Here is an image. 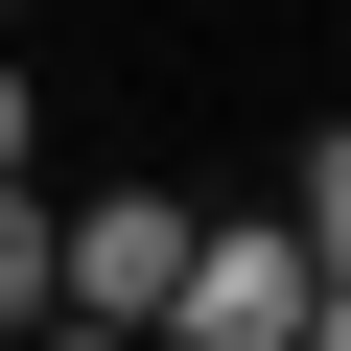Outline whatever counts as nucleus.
Returning a JSON list of instances; mask_svg holds the SVG:
<instances>
[{
  "label": "nucleus",
  "mask_w": 351,
  "mask_h": 351,
  "mask_svg": "<svg viewBox=\"0 0 351 351\" xmlns=\"http://www.w3.org/2000/svg\"><path fill=\"white\" fill-rule=\"evenodd\" d=\"M281 328H304V234L281 211H188V281H164L141 351H281Z\"/></svg>",
  "instance_id": "obj_1"
},
{
  "label": "nucleus",
  "mask_w": 351,
  "mask_h": 351,
  "mask_svg": "<svg viewBox=\"0 0 351 351\" xmlns=\"http://www.w3.org/2000/svg\"><path fill=\"white\" fill-rule=\"evenodd\" d=\"M47 304V164H0V328Z\"/></svg>",
  "instance_id": "obj_2"
},
{
  "label": "nucleus",
  "mask_w": 351,
  "mask_h": 351,
  "mask_svg": "<svg viewBox=\"0 0 351 351\" xmlns=\"http://www.w3.org/2000/svg\"><path fill=\"white\" fill-rule=\"evenodd\" d=\"M281 234H304V258H351V117L304 141V188H281Z\"/></svg>",
  "instance_id": "obj_3"
},
{
  "label": "nucleus",
  "mask_w": 351,
  "mask_h": 351,
  "mask_svg": "<svg viewBox=\"0 0 351 351\" xmlns=\"http://www.w3.org/2000/svg\"><path fill=\"white\" fill-rule=\"evenodd\" d=\"M281 351H351V258H304V328H281Z\"/></svg>",
  "instance_id": "obj_4"
},
{
  "label": "nucleus",
  "mask_w": 351,
  "mask_h": 351,
  "mask_svg": "<svg viewBox=\"0 0 351 351\" xmlns=\"http://www.w3.org/2000/svg\"><path fill=\"white\" fill-rule=\"evenodd\" d=\"M0 164H47V94H24V47H0Z\"/></svg>",
  "instance_id": "obj_5"
},
{
  "label": "nucleus",
  "mask_w": 351,
  "mask_h": 351,
  "mask_svg": "<svg viewBox=\"0 0 351 351\" xmlns=\"http://www.w3.org/2000/svg\"><path fill=\"white\" fill-rule=\"evenodd\" d=\"M24 351H141V328H94V304H24Z\"/></svg>",
  "instance_id": "obj_6"
}]
</instances>
